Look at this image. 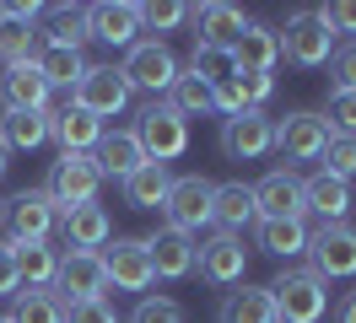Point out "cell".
<instances>
[{
    "mask_svg": "<svg viewBox=\"0 0 356 323\" xmlns=\"http://www.w3.org/2000/svg\"><path fill=\"white\" fill-rule=\"evenodd\" d=\"M211 221L222 226V232L243 237V226L259 221V205H254V183L243 178H232V183H216V199H211Z\"/></svg>",
    "mask_w": 356,
    "mask_h": 323,
    "instance_id": "cell-21",
    "label": "cell"
},
{
    "mask_svg": "<svg viewBox=\"0 0 356 323\" xmlns=\"http://www.w3.org/2000/svg\"><path fill=\"white\" fill-rule=\"evenodd\" d=\"M108 291V270H103V254H87V248H65L60 254V275H54V297L60 301H92Z\"/></svg>",
    "mask_w": 356,
    "mask_h": 323,
    "instance_id": "cell-11",
    "label": "cell"
},
{
    "mask_svg": "<svg viewBox=\"0 0 356 323\" xmlns=\"http://www.w3.org/2000/svg\"><path fill=\"white\" fill-rule=\"evenodd\" d=\"M211 199H216V183H211L205 172H178L168 199H162L168 226H173V232H200L205 221H211Z\"/></svg>",
    "mask_w": 356,
    "mask_h": 323,
    "instance_id": "cell-7",
    "label": "cell"
},
{
    "mask_svg": "<svg viewBox=\"0 0 356 323\" xmlns=\"http://www.w3.org/2000/svg\"><path fill=\"white\" fill-rule=\"evenodd\" d=\"M60 226H65V248H87V254H103V242H108V232H113L108 210H103L97 199L65 210V215H60Z\"/></svg>",
    "mask_w": 356,
    "mask_h": 323,
    "instance_id": "cell-25",
    "label": "cell"
},
{
    "mask_svg": "<svg viewBox=\"0 0 356 323\" xmlns=\"http://www.w3.org/2000/svg\"><path fill=\"white\" fill-rule=\"evenodd\" d=\"M330 146V124L313 108H291L286 119H275V151L286 162H318Z\"/></svg>",
    "mask_w": 356,
    "mask_h": 323,
    "instance_id": "cell-9",
    "label": "cell"
},
{
    "mask_svg": "<svg viewBox=\"0 0 356 323\" xmlns=\"http://www.w3.org/2000/svg\"><path fill=\"white\" fill-rule=\"evenodd\" d=\"M0 103L6 113H49V81L38 76V65H6L0 76Z\"/></svg>",
    "mask_w": 356,
    "mask_h": 323,
    "instance_id": "cell-19",
    "label": "cell"
},
{
    "mask_svg": "<svg viewBox=\"0 0 356 323\" xmlns=\"http://www.w3.org/2000/svg\"><path fill=\"white\" fill-rule=\"evenodd\" d=\"M318 17H324V27H330L334 38L340 33L356 38V0H330V6H318Z\"/></svg>",
    "mask_w": 356,
    "mask_h": 323,
    "instance_id": "cell-44",
    "label": "cell"
},
{
    "mask_svg": "<svg viewBox=\"0 0 356 323\" xmlns=\"http://www.w3.org/2000/svg\"><path fill=\"white\" fill-rule=\"evenodd\" d=\"M195 270H200V280H211V285H238V280H243V270H248L243 237L216 232L211 242H195Z\"/></svg>",
    "mask_w": 356,
    "mask_h": 323,
    "instance_id": "cell-15",
    "label": "cell"
},
{
    "mask_svg": "<svg viewBox=\"0 0 356 323\" xmlns=\"http://www.w3.org/2000/svg\"><path fill=\"white\" fill-rule=\"evenodd\" d=\"M168 103H173L184 119H205V113H216V92H211L200 76H189V70H184V76L173 81V92H168Z\"/></svg>",
    "mask_w": 356,
    "mask_h": 323,
    "instance_id": "cell-35",
    "label": "cell"
},
{
    "mask_svg": "<svg viewBox=\"0 0 356 323\" xmlns=\"http://www.w3.org/2000/svg\"><path fill=\"white\" fill-rule=\"evenodd\" d=\"M6 291H11V297L22 291V275H17V248H11V242H0V297H6Z\"/></svg>",
    "mask_w": 356,
    "mask_h": 323,
    "instance_id": "cell-45",
    "label": "cell"
},
{
    "mask_svg": "<svg viewBox=\"0 0 356 323\" xmlns=\"http://www.w3.org/2000/svg\"><path fill=\"white\" fill-rule=\"evenodd\" d=\"M270 297H275V318L281 323H318L330 313V285L313 275V270H286V275L270 280Z\"/></svg>",
    "mask_w": 356,
    "mask_h": 323,
    "instance_id": "cell-3",
    "label": "cell"
},
{
    "mask_svg": "<svg viewBox=\"0 0 356 323\" xmlns=\"http://www.w3.org/2000/svg\"><path fill=\"white\" fill-rule=\"evenodd\" d=\"M216 323H281V318H275V297H270V285L227 291L222 307H216Z\"/></svg>",
    "mask_w": 356,
    "mask_h": 323,
    "instance_id": "cell-26",
    "label": "cell"
},
{
    "mask_svg": "<svg viewBox=\"0 0 356 323\" xmlns=\"http://www.w3.org/2000/svg\"><path fill=\"white\" fill-rule=\"evenodd\" d=\"M130 97H135L130 81H124L113 65H87V76L70 86V108L92 113L97 124H103V119H113V113H124V103H130Z\"/></svg>",
    "mask_w": 356,
    "mask_h": 323,
    "instance_id": "cell-5",
    "label": "cell"
},
{
    "mask_svg": "<svg viewBox=\"0 0 356 323\" xmlns=\"http://www.w3.org/2000/svg\"><path fill=\"white\" fill-rule=\"evenodd\" d=\"M38 17H44V6H0V60L6 65H27L38 54Z\"/></svg>",
    "mask_w": 356,
    "mask_h": 323,
    "instance_id": "cell-16",
    "label": "cell"
},
{
    "mask_svg": "<svg viewBox=\"0 0 356 323\" xmlns=\"http://www.w3.org/2000/svg\"><path fill=\"white\" fill-rule=\"evenodd\" d=\"M11 242V237H6ZM17 248V275H22L27 291H54V275H60V248L49 242H11Z\"/></svg>",
    "mask_w": 356,
    "mask_h": 323,
    "instance_id": "cell-27",
    "label": "cell"
},
{
    "mask_svg": "<svg viewBox=\"0 0 356 323\" xmlns=\"http://www.w3.org/2000/svg\"><path fill=\"white\" fill-rule=\"evenodd\" d=\"M65 323H119L108 297H92V301H65Z\"/></svg>",
    "mask_w": 356,
    "mask_h": 323,
    "instance_id": "cell-43",
    "label": "cell"
},
{
    "mask_svg": "<svg viewBox=\"0 0 356 323\" xmlns=\"http://www.w3.org/2000/svg\"><path fill=\"white\" fill-rule=\"evenodd\" d=\"M189 76H200V81L216 92V86L232 81L238 70H232V54H227V49H195V54H189Z\"/></svg>",
    "mask_w": 356,
    "mask_h": 323,
    "instance_id": "cell-36",
    "label": "cell"
},
{
    "mask_svg": "<svg viewBox=\"0 0 356 323\" xmlns=\"http://www.w3.org/2000/svg\"><path fill=\"white\" fill-rule=\"evenodd\" d=\"M302 205H308L324 226H340V221L351 215V183H340L330 172H313V178H302Z\"/></svg>",
    "mask_w": 356,
    "mask_h": 323,
    "instance_id": "cell-22",
    "label": "cell"
},
{
    "mask_svg": "<svg viewBox=\"0 0 356 323\" xmlns=\"http://www.w3.org/2000/svg\"><path fill=\"white\" fill-rule=\"evenodd\" d=\"M330 54H334V33L324 27V17L318 11H291L286 33H281V60L318 70V65H330Z\"/></svg>",
    "mask_w": 356,
    "mask_h": 323,
    "instance_id": "cell-6",
    "label": "cell"
},
{
    "mask_svg": "<svg viewBox=\"0 0 356 323\" xmlns=\"http://www.w3.org/2000/svg\"><path fill=\"white\" fill-rule=\"evenodd\" d=\"M103 270H108V285H119V291H146V285H156L146 237H113V248L103 254Z\"/></svg>",
    "mask_w": 356,
    "mask_h": 323,
    "instance_id": "cell-12",
    "label": "cell"
},
{
    "mask_svg": "<svg viewBox=\"0 0 356 323\" xmlns=\"http://www.w3.org/2000/svg\"><path fill=\"white\" fill-rule=\"evenodd\" d=\"M6 156H11V151H6V140H0V172H6V167H11V162H6Z\"/></svg>",
    "mask_w": 356,
    "mask_h": 323,
    "instance_id": "cell-47",
    "label": "cell"
},
{
    "mask_svg": "<svg viewBox=\"0 0 356 323\" xmlns=\"http://www.w3.org/2000/svg\"><path fill=\"white\" fill-rule=\"evenodd\" d=\"M232 54V70H248V76H270L275 65H281V33L265 27V22H248L243 38L227 49Z\"/></svg>",
    "mask_w": 356,
    "mask_h": 323,
    "instance_id": "cell-20",
    "label": "cell"
},
{
    "mask_svg": "<svg viewBox=\"0 0 356 323\" xmlns=\"http://www.w3.org/2000/svg\"><path fill=\"white\" fill-rule=\"evenodd\" d=\"M11 323H65V301L54 297V291H17L11 297V313H6Z\"/></svg>",
    "mask_w": 356,
    "mask_h": 323,
    "instance_id": "cell-34",
    "label": "cell"
},
{
    "mask_svg": "<svg viewBox=\"0 0 356 323\" xmlns=\"http://www.w3.org/2000/svg\"><path fill=\"white\" fill-rule=\"evenodd\" d=\"M87 33L108 49H135L140 43V6L135 0H97V6H87Z\"/></svg>",
    "mask_w": 356,
    "mask_h": 323,
    "instance_id": "cell-14",
    "label": "cell"
},
{
    "mask_svg": "<svg viewBox=\"0 0 356 323\" xmlns=\"http://www.w3.org/2000/svg\"><path fill=\"white\" fill-rule=\"evenodd\" d=\"M318 162H324L318 172H330V178H340V183H351V178H356V140H351V135H330V146H324Z\"/></svg>",
    "mask_w": 356,
    "mask_h": 323,
    "instance_id": "cell-37",
    "label": "cell"
},
{
    "mask_svg": "<svg viewBox=\"0 0 356 323\" xmlns=\"http://www.w3.org/2000/svg\"><path fill=\"white\" fill-rule=\"evenodd\" d=\"M318 119L330 124V135H351L356 140V92H330V103H324Z\"/></svg>",
    "mask_w": 356,
    "mask_h": 323,
    "instance_id": "cell-38",
    "label": "cell"
},
{
    "mask_svg": "<svg viewBox=\"0 0 356 323\" xmlns=\"http://www.w3.org/2000/svg\"><path fill=\"white\" fill-rule=\"evenodd\" d=\"M232 86H238V103L243 108H265L270 97H275V76H248V70H238Z\"/></svg>",
    "mask_w": 356,
    "mask_h": 323,
    "instance_id": "cell-42",
    "label": "cell"
},
{
    "mask_svg": "<svg viewBox=\"0 0 356 323\" xmlns=\"http://www.w3.org/2000/svg\"><path fill=\"white\" fill-rule=\"evenodd\" d=\"M33 65H38V76L49 81V92H54V86H65V92H70V86L87 76V54H76V49H60V43H38Z\"/></svg>",
    "mask_w": 356,
    "mask_h": 323,
    "instance_id": "cell-29",
    "label": "cell"
},
{
    "mask_svg": "<svg viewBox=\"0 0 356 323\" xmlns=\"http://www.w3.org/2000/svg\"><path fill=\"white\" fill-rule=\"evenodd\" d=\"M270 146H275V119L265 108H243V113L222 119V151L232 162H259Z\"/></svg>",
    "mask_w": 356,
    "mask_h": 323,
    "instance_id": "cell-10",
    "label": "cell"
},
{
    "mask_svg": "<svg viewBox=\"0 0 356 323\" xmlns=\"http://www.w3.org/2000/svg\"><path fill=\"white\" fill-rule=\"evenodd\" d=\"M54 221H60V205L49 199L44 183H33L11 199V242H49Z\"/></svg>",
    "mask_w": 356,
    "mask_h": 323,
    "instance_id": "cell-17",
    "label": "cell"
},
{
    "mask_svg": "<svg viewBox=\"0 0 356 323\" xmlns=\"http://www.w3.org/2000/svg\"><path fill=\"white\" fill-rule=\"evenodd\" d=\"M49 27H38L44 33V43H60V49H87L92 33H87V6H44Z\"/></svg>",
    "mask_w": 356,
    "mask_h": 323,
    "instance_id": "cell-30",
    "label": "cell"
},
{
    "mask_svg": "<svg viewBox=\"0 0 356 323\" xmlns=\"http://www.w3.org/2000/svg\"><path fill=\"white\" fill-rule=\"evenodd\" d=\"M330 92H356V38L334 43L330 54Z\"/></svg>",
    "mask_w": 356,
    "mask_h": 323,
    "instance_id": "cell-40",
    "label": "cell"
},
{
    "mask_svg": "<svg viewBox=\"0 0 356 323\" xmlns=\"http://www.w3.org/2000/svg\"><path fill=\"white\" fill-rule=\"evenodd\" d=\"M92 162H97V172L103 178H130L146 156H140V140H135V129H103V140H97V151H92Z\"/></svg>",
    "mask_w": 356,
    "mask_h": 323,
    "instance_id": "cell-24",
    "label": "cell"
},
{
    "mask_svg": "<svg viewBox=\"0 0 356 323\" xmlns=\"http://www.w3.org/2000/svg\"><path fill=\"white\" fill-rule=\"evenodd\" d=\"M189 17H195V49H232V43L243 38V27H248V17L238 6H227V0L189 6Z\"/></svg>",
    "mask_w": 356,
    "mask_h": 323,
    "instance_id": "cell-18",
    "label": "cell"
},
{
    "mask_svg": "<svg viewBox=\"0 0 356 323\" xmlns=\"http://www.w3.org/2000/svg\"><path fill=\"white\" fill-rule=\"evenodd\" d=\"M254 205H259V221H302L308 205H302V178L291 167H275L254 183Z\"/></svg>",
    "mask_w": 356,
    "mask_h": 323,
    "instance_id": "cell-13",
    "label": "cell"
},
{
    "mask_svg": "<svg viewBox=\"0 0 356 323\" xmlns=\"http://www.w3.org/2000/svg\"><path fill=\"white\" fill-rule=\"evenodd\" d=\"M49 199L60 205V215L76 210V205H92L97 189H103V172L92 162V151H60V162L49 167Z\"/></svg>",
    "mask_w": 356,
    "mask_h": 323,
    "instance_id": "cell-4",
    "label": "cell"
},
{
    "mask_svg": "<svg viewBox=\"0 0 356 323\" xmlns=\"http://www.w3.org/2000/svg\"><path fill=\"white\" fill-rule=\"evenodd\" d=\"M130 323H184V307H178L173 297H140Z\"/></svg>",
    "mask_w": 356,
    "mask_h": 323,
    "instance_id": "cell-41",
    "label": "cell"
},
{
    "mask_svg": "<svg viewBox=\"0 0 356 323\" xmlns=\"http://www.w3.org/2000/svg\"><path fill=\"white\" fill-rule=\"evenodd\" d=\"M168 189H173V172L162 167V162H140V167L124 178V205L152 210V205H162V199H168Z\"/></svg>",
    "mask_w": 356,
    "mask_h": 323,
    "instance_id": "cell-31",
    "label": "cell"
},
{
    "mask_svg": "<svg viewBox=\"0 0 356 323\" xmlns=\"http://www.w3.org/2000/svg\"><path fill=\"white\" fill-rule=\"evenodd\" d=\"M0 323H11V318H0Z\"/></svg>",
    "mask_w": 356,
    "mask_h": 323,
    "instance_id": "cell-48",
    "label": "cell"
},
{
    "mask_svg": "<svg viewBox=\"0 0 356 323\" xmlns=\"http://www.w3.org/2000/svg\"><path fill=\"white\" fill-rule=\"evenodd\" d=\"M334 323H356V291H346V301H340V313H334Z\"/></svg>",
    "mask_w": 356,
    "mask_h": 323,
    "instance_id": "cell-46",
    "label": "cell"
},
{
    "mask_svg": "<svg viewBox=\"0 0 356 323\" xmlns=\"http://www.w3.org/2000/svg\"><path fill=\"white\" fill-rule=\"evenodd\" d=\"M0 140L6 151H38L54 140V108L49 113H0Z\"/></svg>",
    "mask_w": 356,
    "mask_h": 323,
    "instance_id": "cell-28",
    "label": "cell"
},
{
    "mask_svg": "<svg viewBox=\"0 0 356 323\" xmlns=\"http://www.w3.org/2000/svg\"><path fill=\"white\" fill-rule=\"evenodd\" d=\"M254 237H259V248L275 258H297L308 254V221H254Z\"/></svg>",
    "mask_w": 356,
    "mask_h": 323,
    "instance_id": "cell-32",
    "label": "cell"
},
{
    "mask_svg": "<svg viewBox=\"0 0 356 323\" xmlns=\"http://www.w3.org/2000/svg\"><path fill=\"white\" fill-rule=\"evenodd\" d=\"M146 248H152V270H156V280H184L189 270H195V237H189V232L162 226L156 237H146Z\"/></svg>",
    "mask_w": 356,
    "mask_h": 323,
    "instance_id": "cell-23",
    "label": "cell"
},
{
    "mask_svg": "<svg viewBox=\"0 0 356 323\" xmlns=\"http://www.w3.org/2000/svg\"><path fill=\"white\" fill-rule=\"evenodd\" d=\"M135 140H140V156L146 162H178L184 151H189V119L178 113L168 97H156V103L140 108V119H135Z\"/></svg>",
    "mask_w": 356,
    "mask_h": 323,
    "instance_id": "cell-1",
    "label": "cell"
},
{
    "mask_svg": "<svg viewBox=\"0 0 356 323\" xmlns=\"http://www.w3.org/2000/svg\"><path fill=\"white\" fill-rule=\"evenodd\" d=\"M178 22H189V6H178V0H152V6H140V33H173Z\"/></svg>",
    "mask_w": 356,
    "mask_h": 323,
    "instance_id": "cell-39",
    "label": "cell"
},
{
    "mask_svg": "<svg viewBox=\"0 0 356 323\" xmlns=\"http://www.w3.org/2000/svg\"><path fill=\"white\" fill-rule=\"evenodd\" d=\"M119 76L130 81V92H146V97L156 103V97H168V92H173V81L184 76V65H178V54L162 38H140L135 49H124Z\"/></svg>",
    "mask_w": 356,
    "mask_h": 323,
    "instance_id": "cell-2",
    "label": "cell"
},
{
    "mask_svg": "<svg viewBox=\"0 0 356 323\" xmlns=\"http://www.w3.org/2000/svg\"><path fill=\"white\" fill-rule=\"evenodd\" d=\"M54 140H60V151H97L103 124L92 113H81V108H60L54 113Z\"/></svg>",
    "mask_w": 356,
    "mask_h": 323,
    "instance_id": "cell-33",
    "label": "cell"
},
{
    "mask_svg": "<svg viewBox=\"0 0 356 323\" xmlns=\"http://www.w3.org/2000/svg\"><path fill=\"white\" fill-rule=\"evenodd\" d=\"M308 258H313V275L324 280H351L356 275V226L340 221V226H318L308 237Z\"/></svg>",
    "mask_w": 356,
    "mask_h": 323,
    "instance_id": "cell-8",
    "label": "cell"
}]
</instances>
